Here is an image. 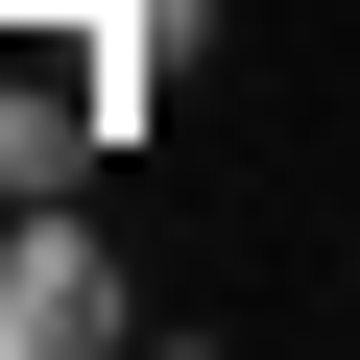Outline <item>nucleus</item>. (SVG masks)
<instances>
[{
    "label": "nucleus",
    "instance_id": "nucleus-1",
    "mask_svg": "<svg viewBox=\"0 0 360 360\" xmlns=\"http://www.w3.org/2000/svg\"><path fill=\"white\" fill-rule=\"evenodd\" d=\"M120 336H144L120 240H96L72 193H25V217H0V360H120Z\"/></svg>",
    "mask_w": 360,
    "mask_h": 360
},
{
    "label": "nucleus",
    "instance_id": "nucleus-2",
    "mask_svg": "<svg viewBox=\"0 0 360 360\" xmlns=\"http://www.w3.org/2000/svg\"><path fill=\"white\" fill-rule=\"evenodd\" d=\"M72 49H96V96H120V144H144L168 96H193V49H217V0H96Z\"/></svg>",
    "mask_w": 360,
    "mask_h": 360
},
{
    "label": "nucleus",
    "instance_id": "nucleus-3",
    "mask_svg": "<svg viewBox=\"0 0 360 360\" xmlns=\"http://www.w3.org/2000/svg\"><path fill=\"white\" fill-rule=\"evenodd\" d=\"M0 25H96V0H0Z\"/></svg>",
    "mask_w": 360,
    "mask_h": 360
}]
</instances>
